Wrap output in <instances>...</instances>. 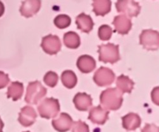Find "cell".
<instances>
[{
	"instance_id": "32",
	"label": "cell",
	"mask_w": 159,
	"mask_h": 132,
	"mask_svg": "<svg viewBox=\"0 0 159 132\" xmlns=\"http://www.w3.org/2000/svg\"><path fill=\"white\" fill-rule=\"evenodd\" d=\"M24 132H30V131H24Z\"/></svg>"
},
{
	"instance_id": "12",
	"label": "cell",
	"mask_w": 159,
	"mask_h": 132,
	"mask_svg": "<svg viewBox=\"0 0 159 132\" xmlns=\"http://www.w3.org/2000/svg\"><path fill=\"white\" fill-rule=\"evenodd\" d=\"M112 24L115 26L114 32H117L121 35H127L132 28L131 20L125 15L116 16Z\"/></svg>"
},
{
	"instance_id": "30",
	"label": "cell",
	"mask_w": 159,
	"mask_h": 132,
	"mask_svg": "<svg viewBox=\"0 0 159 132\" xmlns=\"http://www.w3.org/2000/svg\"><path fill=\"white\" fill-rule=\"evenodd\" d=\"M5 12V7L3 3L0 2V17H2Z\"/></svg>"
},
{
	"instance_id": "31",
	"label": "cell",
	"mask_w": 159,
	"mask_h": 132,
	"mask_svg": "<svg viewBox=\"0 0 159 132\" xmlns=\"http://www.w3.org/2000/svg\"><path fill=\"white\" fill-rule=\"evenodd\" d=\"M4 127V123L2 121V119L0 118V132H3V128Z\"/></svg>"
},
{
	"instance_id": "9",
	"label": "cell",
	"mask_w": 159,
	"mask_h": 132,
	"mask_svg": "<svg viewBox=\"0 0 159 132\" xmlns=\"http://www.w3.org/2000/svg\"><path fill=\"white\" fill-rule=\"evenodd\" d=\"M109 113L110 112L108 111L105 110L99 105L92 107L90 110L88 120L94 124L102 125L108 120Z\"/></svg>"
},
{
	"instance_id": "27",
	"label": "cell",
	"mask_w": 159,
	"mask_h": 132,
	"mask_svg": "<svg viewBox=\"0 0 159 132\" xmlns=\"http://www.w3.org/2000/svg\"><path fill=\"white\" fill-rule=\"evenodd\" d=\"M10 82V78L8 74L0 71V89L5 87Z\"/></svg>"
},
{
	"instance_id": "7",
	"label": "cell",
	"mask_w": 159,
	"mask_h": 132,
	"mask_svg": "<svg viewBox=\"0 0 159 132\" xmlns=\"http://www.w3.org/2000/svg\"><path fill=\"white\" fill-rule=\"evenodd\" d=\"M115 78V74L111 69L102 67L95 72L93 80L98 86L105 87L113 84Z\"/></svg>"
},
{
	"instance_id": "4",
	"label": "cell",
	"mask_w": 159,
	"mask_h": 132,
	"mask_svg": "<svg viewBox=\"0 0 159 132\" xmlns=\"http://www.w3.org/2000/svg\"><path fill=\"white\" fill-rule=\"evenodd\" d=\"M99 60L104 63L114 64L120 59L118 45L111 43L99 46Z\"/></svg>"
},
{
	"instance_id": "5",
	"label": "cell",
	"mask_w": 159,
	"mask_h": 132,
	"mask_svg": "<svg viewBox=\"0 0 159 132\" xmlns=\"http://www.w3.org/2000/svg\"><path fill=\"white\" fill-rule=\"evenodd\" d=\"M139 43L148 50H157L159 45L158 32L152 30H143L139 36Z\"/></svg>"
},
{
	"instance_id": "1",
	"label": "cell",
	"mask_w": 159,
	"mask_h": 132,
	"mask_svg": "<svg viewBox=\"0 0 159 132\" xmlns=\"http://www.w3.org/2000/svg\"><path fill=\"white\" fill-rule=\"evenodd\" d=\"M101 105L105 110L116 111L123 103V93L117 88H108L100 95Z\"/></svg>"
},
{
	"instance_id": "23",
	"label": "cell",
	"mask_w": 159,
	"mask_h": 132,
	"mask_svg": "<svg viewBox=\"0 0 159 132\" xmlns=\"http://www.w3.org/2000/svg\"><path fill=\"white\" fill-rule=\"evenodd\" d=\"M71 18L65 14H60L56 17L54 21V23L57 28L59 29H64L68 28L71 24Z\"/></svg>"
},
{
	"instance_id": "14",
	"label": "cell",
	"mask_w": 159,
	"mask_h": 132,
	"mask_svg": "<svg viewBox=\"0 0 159 132\" xmlns=\"http://www.w3.org/2000/svg\"><path fill=\"white\" fill-rule=\"evenodd\" d=\"M78 68L81 72L88 73L93 71L96 67L95 59L90 56L82 55L80 56L76 62Z\"/></svg>"
},
{
	"instance_id": "21",
	"label": "cell",
	"mask_w": 159,
	"mask_h": 132,
	"mask_svg": "<svg viewBox=\"0 0 159 132\" xmlns=\"http://www.w3.org/2000/svg\"><path fill=\"white\" fill-rule=\"evenodd\" d=\"M64 44L70 49H77L80 45V38L78 35L73 31L66 33L63 38Z\"/></svg>"
},
{
	"instance_id": "13",
	"label": "cell",
	"mask_w": 159,
	"mask_h": 132,
	"mask_svg": "<svg viewBox=\"0 0 159 132\" xmlns=\"http://www.w3.org/2000/svg\"><path fill=\"white\" fill-rule=\"evenodd\" d=\"M41 7V2L39 0L24 1L20 8V12L25 17H31L39 11Z\"/></svg>"
},
{
	"instance_id": "24",
	"label": "cell",
	"mask_w": 159,
	"mask_h": 132,
	"mask_svg": "<svg viewBox=\"0 0 159 132\" xmlns=\"http://www.w3.org/2000/svg\"><path fill=\"white\" fill-rule=\"evenodd\" d=\"M113 30L110 26L107 24L101 26L98 30L99 38L103 41L109 40L112 35Z\"/></svg>"
},
{
	"instance_id": "2",
	"label": "cell",
	"mask_w": 159,
	"mask_h": 132,
	"mask_svg": "<svg viewBox=\"0 0 159 132\" xmlns=\"http://www.w3.org/2000/svg\"><path fill=\"white\" fill-rule=\"evenodd\" d=\"M38 111L43 118L49 120L56 117L60 112L59 100L53 98H45L38 105Z\"/></svg>"
},
{
	"instance_id": "22",
	"label": "cell",
	"mask_w": 159,
	"mask_h": 132,
	"mask_svg": "<svg viewBox=\"0 0 159 132\" xmlns=\"http://www.w3.org/2000/svg\"><path fill=\"white\" fill-rule=\"evenodd\" d=\"M61 81L63 85L68 89L73 88L77 84L76 74L71 70H65L61 74Z\"/></svg>"
},
{
	"instance_id": "20",
	"label": "cell",
	"mask_w": 159,
	"mask_h": 132,
	"mask_svg": "<svg viewBox=\"0 0 159 132\" xmlns=\"http://www.w3.org/2000/svg\"><path fill=\"white\" fill-rule=\"evenodd\" d=\"M23 92L24 86L22 83L19 82H13L8 88L7 97L8 98H12L14 101H17L22 97Z\"/></svg>"
},
{
	"instance_id": "3",
	"label": "cell",
	"mask_w": 159,
	"mask_h": 132,
	"mask_svg": "<svg viewBox=\"0 0 159 132\" xmlns=\"http://www.w3.org/2000/svg\"><path fill=\"white\" fill-rule=\"evenodd\" d=\"M47 89L40 82L36 81L30 82L26 91L25 101L29 104L36 105L47 95Z\"/></svg>"
},
{
	"instance_id": "29",
	"label": "cell",
	"mask_w": 159,
	"mask_h": 132,
	"mask_svg": "<svg viewBox=\"0 0 159 132\" xmlns=\"http://www.w3.org/2000/svg\"><path fill=\"white\" fill-rule=\"evenodd\" d=\"M158 87H157L156 88L153 89V91H152V100L153 101V102L157 104V102H156V100H155V98H157V100H158Z\"/></svg>"
},
{
	"instance_id": "25",
	"label": "cell",
	"mask_w": 159,
	"mask_h": 132,
	"mask_svg": "<svg viewBox=\"0 0 159 132\" xmlns=\"http://www.w3.org/2000/svg\"><path fill=\"white\" fill-rule=\"evenodd\" d=\"M59 80V77L57 74L56 72L50 71L47 72L43 78V81L46 85L50 87H54Z\"/></svg>"
},
{
	"instance_id": "15",
	"label": "cell",
	"mask_w": 159,
	"mask_h": 132,
	"mask_svg": "<svg viewBox=\"0 0 159 132\" xmlns=\"http://www.w3.org/2000/svg\"><path fill=\"white\" fill-rule=\"evenodd\" d=\"M73 103L77 110L87 111L92 107V99L85 93H78L73 98Z\"/></svg>"
},
{
	"instance_id": "11",
	"label": "cell",
	"mask_w": 159,
	"mask_h": 132,
	"mask_svg": "<svg viewBox=\"0 0 159 132\" xmlns=\"http://www.w3.org/2000/svg\"><path fill=\"white\" fill-rule=\"evenodd\" d=\"M37 114L32 107L25 106L20 110L18 121L23 126L29 127L34 123Z\"/></svg>"
},
{
	"instance_id": "6",
	"label": "cell",
	"mask_w": 159,
	"mask_h": 132,
	"mask_svg": "<svg viewBox=\"0 0 159 132\" xmlns=\"http://www.w3.org/2000/svg\"><path fill=\"white\" fill-rule=\"evenodd\" d=\"M115 5L118 12L124 13L128 17H137L141 10L139 3L132 0L117 1Z\"/></svg>"
},
{
	"instance_id": "17",
	"label": "cell",
	"mask_w": 159,
	"mask_h": 132,
	"mask_svg": "<svg viewBox=\"0 0 159 132\" xmlns=\"http://www.w3.org/2000/svg\"><path fill=\"white\" fill-rule=\"evenodd\" d=\"M76 24L78 29L86 33L90 32L94 25L91 17L84 13H82L76 17Z\"/></svg>"
},
{
	"instance_id": "8",
	"label": "cell",
	"mask_w": 159,
	"mask_h": 132,
	"mask_svg": "<svg viewBox=\"0 0 159 132\" xmlns=\"http://www.w3.org/2000/svg\"><path fill=\"white\" fill-rule=\"evenodd\" d=\"M61 42L56 35H48L42 38L41 47L47 54H56L61 49Z\"/></svg>"
},
{
	"instance_id": "28",
	"label": "cell",
	"mask_w": 159,
	"mask_h": 132,
	"mask_svg": "<svg viewBox=\"0 0 159 132\" xmlns=\"http://www.w3.org/2000/svg\"><path fill=\"white\" fill-rule=\"evenodd\" d=\"M141 132H159L158 127L154 124H146Z\"/></svg>"
},
{
	"instance_id": "18",
	"label": "cell",
	"mask_w": 159,
	"mask_h": 132,
	"mask_svg": "<svg viewBox=\"0 0 159 132\" xmlns=\"http://www.w3.org/2000/svg\"><path fill=\"white\" fill-rule=\"evenodd\" d=\"M92 7L96 16H104L111 10V2L109 0H95L92 3Z\"/></svg>"
},
{
	"instance_id": "10",
	"label": "cell",
	"mask_w": 159,
	"mask_h": 132,
	"mask_svg": "<svg viewBox=\"0 0 159 132\" xmlns=\"http://www.w3.org/2000/svg\"><path fill=\"white\" fill-rule=\"evenodd\" d=\"M73 121L71 117L66 113H61L56 120H52V125L54 128L59 132H66L72 127Z\"/></svg>"
},
{
	"instance_id": "16",
	"label": "cell",
	"mask_w": 159,
	"mask_h": 132,
	"mask_svg": "<svg viewBox=\"0 0 159 132\" xmlns=\"http://www.w3.org/2000/svg\"><path fill=\"white\" fill-rule=\"evenodd\" d=\"M122 126L127 131L136 130L141 126V120L139 116L135 113H129L122 117Z\"/></svg>"
},
{
	"instance_id": "19",
	"label": "cell",
	"mask_w": 159,
	"mask_h": 132,
	"mask_svg": "<svg viewBox=\"0 0 159 132\" xmlns=\"http://www.w3.org/2000/svg\"><path fill=\"white\" fill-rule=\"evenodd\" d=\"M116 85L117 87L116 88L118 90H120L122 93H130L132 89H134V82L127 76L121 75L117 78Z\"/></svg>"
},
{
	"instance_id": "26",
	"label": "cell",
	"mask_w": 159,
	"mask_h": 132,
	"mask_svg": "<svg viewBox=\"0 0 159 132\" xmlns=\"http://www.w3.org/2000/svg\"><path fill=\"white\" fill-rule=\"evenodd\" d=\"M72 132H89V126L81 120L75 121L72 125Z\"/></svg>"
}]
</instances>
